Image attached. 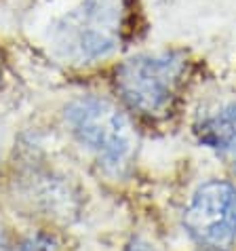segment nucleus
<instances>
[{
	"instance_id": "f257e3e1",
	"label": "nucleus",
	"mask_w": 236,
	"mask_h": 251,
	"mask_svg": "<svg viewBox=\"0 0 236 251\" xmlns=\"http://www.w3.org/2000/svg\"><path fill=\"white\" fill-rule=\"evenodd\" d=\"M129 17L131 0H80L53 24L51 45L68 64H95L120 49Z\"/></svg>"
},
{
	"instance_id": "f03ea898",
	"label": "nucleus",
	"mask_w": 236,
	"mask_h": 251,
	"mask_svg": "<svg viewBox=\"0 0 236 251\" xmlns=\"http://www.w3.org/2000/svg\"><path fill=\"white\" fill-rule=\"evenodd\" d=\"M188 66L190 59L182 49L133 55L116 68V93L137 114L150 118L165 116L182 91Z\"/></svg>"
},
{
	"instance_id": "7ed1b4c3",
	"label": "nucleus",
	"mask_w": 236,
	"mask_h": 251,
	"mask_svg": "<svg viewBox=\"0 0 236 251\" xmlns=\"http://www.w3.org/2000/svg\"><path fill=\"white\" fill-rule=\"evenodd\" d=\"M66 123L108 171L120 173L135 154V127L114 101L95 95L78 97L66 106Z\"/></svg>"
},
{
	"instance_id": "20e7f679",
	"label": "nucleus",
	"mask_w": 236,
	"mask_h": 251,
	"mask_svg": "<svg viewBox=\"0 0 236 251\" xmlns=\"http://www.w3.org/2000/svg\"><path fill=\"white\" fill-rule=\"evenodd\" d=\"M186 232L209 251H230L236 243V186L211 179L196 188L184 211Z\"/></svg>"
},
{
	"instance_id": "39448f33",
	"label": "nucleus",
	"mask_w": 236,
	"mask_h": 251,
	"mask_svg": "<svg viewBox=\"0 0 236 251\" xmlns=\"http://www.w3.org/2000/svg\"><path fill=\"white\" fill-rule=\"evenodd\" d=\"M196 139L207 148L230 150L236 146V100L221 101L207 110L194 125Z\"/></svg>"
},
{
	"instance_id": "423d86ee",
	"label": "nucleus",
	"mask_w": 236,
	"mask_h": 251,
	"mask_svg": "<svg viewBox=\"0 0 236 251\" xmlns=\"http://www.w3.org/2000/svg\"><path fill=\"white\" fill-rule=\"evenodd\" d=\"M22 251H61V245L48 234H36L24 243Z\"/></svg>"
},
{
	"instance_id": "0eeeda50",
	"label": "nucleus",
	"mask_w": 236,
	"mask_h": 251,
	"mask_svg": "<svg viewBox=\"0 0 236 251\" xmlns=\"http://www.w3.org/2000/svg\"><path fill=\"white\" fill-rule=\"evenodd\" d=\"M127 251H156L154 245H150L148 241H143V239H135V241H131L129 243V247Z\"/></svg>"
},
{
	"instance_id": "6e6552de",
	"label": "nucleus",
	"mask_w": 236,
	"mask_h": 251,
	"mask_svg": "<svg viewBox=\"0 0 236 251\" xmlns=\"http://www.w3.org/2000/svg\"><path fill=\"white\" fill-rule=\"evenodd\" d=\"M0 251H11V245H9V239H6V232L2 224H0Z\"/></svg>"
}]
</instances>
